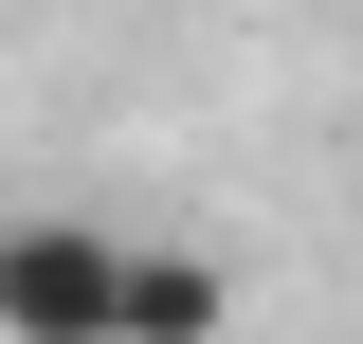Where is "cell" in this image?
Instances as JSON below:
<instances>
[{
  "label": "cell",
  "mask_w": 363,
  "mask_h": 344,
  "mask_svg": "<svg viewBox=\"0 0 363 344\" xmlns=\"http://www.w3.org/2000/svg\"><path fill=\"white\" fill-rule=\"evenodd\" d=\"M128 326V236L109 217H0V344H109Z\"/></svg>",
  "instance_id": "cell-1"
},
{
  "label": "cell",
  "mask_w": 363,
  "mask_h": 344,
  "mask_svg": "<svg viewBox=\"0 0 363 344\" xmlns=\"http://www.w3.org/2000/svg\"><path fill=\"white\" fill-rule=\"evenodd\" d=\"M109 344H236V272L182 254V236H128V326Z\"/></svg>",
  "instance_id": "cell-2"
}]
</instances>
